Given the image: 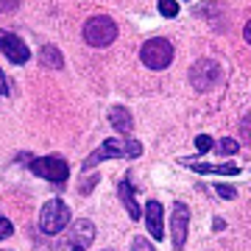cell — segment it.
Here are the masks:
<instances>
[{"mask_svg": "<svg viewBox=\"0 0 251 251\" xmlns=\"http://www.w3.org/2000/svg\"><path fill=\"white\" fill-rule=\"evenodd\" d=\"M162 218H165L162 204L159 201H148V204H145V224H148V232H151L153 240H162V237H165V224H162Z\"/></svg>", "mask_w": 251, "mask_h": 251, "instance_id": "30bf717a", "label": "cell"}, {"mask_svg": "<svg viewBox=\"0 0 251 251\" xmlns=\"http://www.w3.org/2000/svg\"><path fill=\"white\" fill-rule=\"evenodd\" d=\"M0 95H9V81H6L3 73H0Z\"/></svg>", "mask_w": 251, "mask_h": 251, "instance_id": "cb8c5ba5", "label": "cell"}, {"mask_svg": "<svg viewBox=\"0 0 251 251\" xmlns=\"http://www.w3.org/2000/svg\"><path fill=\"white\" fill-rule=\"evenodd\" d=\"M95 181H98V176H90V179H87V181H81V193H84V196H87V193H90V190H92V184H95Z\"/></svg>", "mask_w": 251, "mask_h": 251, "instance_id": "603a6c76", "label": "cell"}, {"mask_svg": "<svg viewBox=\"0 0 251 251\" xmlns=\"http://www.w3.org/2000/svg\"><path fill=\"white\" fill-rule=\"evenodd\" d=\"M131 251H153V243H148L145 237H134V243H131Z\"/></svg>", "mask_w": 251, "mask_h": 251, "instance_id": "44dd1931", "label": "cell"}, {"mask_svg": "<svg viewBox=\"0 0 251 251\" xmlns=\"http://www.w3.org/2000/svg\"><path fill=\"white\" fill-rule=\"evenodd\" d=\"M140 59H143V64L148 70H165L173 62V45L168 39H162V36H153V39H148L140 48Z\"/></svg>", "mask_w": 251, "mask_h": 251, "instance_id": "7a4b0ae2", "label": "cell"}, {"mask_svg": "<svg viewBox=\"0 0 251 251\" xmlns=\"http://www.w3.org/2000/svg\"><path fill=\"white\" fill-rule=\"evenodd\" d=\"M109 123L115 131H120L123 137L131 134V128H134V120H131V112L126 106H112L109 109Z\"/></svg>", "mask_w": 251, "mask_h": 251, "instance_id": "7c38bea8", "label": "cell"}, {"mask_svg": "<svg viewBox=\"0 0 251 251\" xmlns=\"http://www.w3.org/2000/svg\"><path fill=\"white\" fill-rule=\"evenodd\" d=\"M187 229H190V209L187 204L176 201L173 204V215H171V240H173V251H181L187 243Z\"/></svg>", "mask_w": 251, "mask_h": 251, "instance_id": "8992f818", "label": "cell"}, {"mask_svg": "<svg viewBox=\"0 0 251 251\" xmlns=\"http://www.w3.org/2000/svg\"><path fill=\"white\" fill-rule=\"evenodd\" d=\"M14 234V224H11L9 218H0V240H6Z\"/></svg>", "mask_w": 251, "mask_h": 251, "instance_id": "ffe728a7", "label": "cell"}, {"mask_svg": "<svg viewBox=\"0 0 251 251\" xmlns=\"http://www.w3.org/2000/svg\"><path fill=\"white\" fill-rule=\"evenodd\" d=\"M240 140L246 145H251V115L243 117V123H240Z\"/></svg>", "mask_w": 251, "mask_h": 251, "instance_id": "ac0fdd59", "label": "cell"}, {"mask_svg": "<svg viewBox=\"0 0 251 251\" xmlns=\"http://www.w3.org/2000/svg\"><path fill=\"white\" fill-rule=\"evenodd\" d=\"M31 173L53 184H64L70 176V165L59 156H39V159H31Z\"/></svg>", "mask_w": 251, "mask_h": 251, "instance_id": "277c9868", "label": "cell"}, {"mask_svg": "<svg viewBox=\"0 0 251 251\" xmlns=\"http://www.w3.org/2000/svg\"><path fill=\"white\" fill-rule=\"evenodd\" d=\"M120 156H126V143H120L117 137H109V140H103V143L95 148V151L84 159V171H92L95 165H100V162L106 159H120Z\"/></svg>", "mask_w": 251, "mask_h": 251, "instance_id": "52a82bcc", "label": "cell"}, {"mask_svg": "<svg viewBox=\"0 0 251 251\" xmlns=\"http://www.w3.org/2000/svg\"><path fill=\"white\" fill-rule=\"evenodd\" d=\"M117 196H120V201H123L126 212H128V218H131V221H140L143 209H140V204H137L134 190H131V181H128V179H123L120 184H117Z\"/></svg>", "mask_w": 251, "mask_h": 251, "instance_id": "8fae6325", "label": "cell"}, {"mask_svg": "<svg viewBox=\"0 0 251 251\" xmlns=\"http://www.w3.org/2000/svg\"><path fill=\"white\" fill-rule=\"evenodd\" d=\"M218 78H221V64H218L215 59H198V62L190 67V84H193L198 92H206L209 87H215Z\"/></svg>", "mask_w": 251, "mask_h": 251, "instance_id": "5b68a950", "label": "cell"}, {"mask_svg": "<svg viewBox=\"0 0 251 251\" xmlns=\"http://www.w3.org/2000/svg\"><path fill=\"white\" fill-rule=\"evenodd\" d=\"M243 39H246V42L251 45V20L246 23V28H243Z\"/></svg>", "mask_w": 251, "mask_h": 251, "instance_id": "d4e9b609", "label": "cell"}, {"mask_svg": "<svg viewBox=\"0 0 251 251\" xmlns=\"http://www.w3.org/2000/svg\"><path fill=\"white\" fill-rule=\"evenodd\" d=\"M73 221L70 209L64 204L62 198H50L45 206H42V212H39V229L45 234H59L64 226Z\"/></svg>", "mask_w": 251, "mask_h": 251, "instance_id": "3957f363", "label": "cell"}, {"mask_svg": "<svg viewBox=\"0 0 251 251\" xmlns=\"http://www.w3.org/2000/svg\"><path fill=\"white\" fill-rule=\"evenodd\" d=\"M39 64H42V67H50V70H62V67H64L62 50L53 48V45H45L42 50H39Z\"/></svg>", "mask_w": 251, "mask_h": 251, "instance_id": "4fadbf2b", "label": "cell"}, {"mask_svg": "<svg viewBox=\"0 0 251 251\" xmlns=\"http://www.w3.org/2000/svg\"><path fill=\"white\" fill-rule=\"evenodd\" d=\"M17 6H20V0H0V11H3V14L17 11Z\"/></svg>", "mask_w": 251, "mask_h": 251, "instance_id": "7402d4cb", "label": "cell"}, {"mask_svg": "<svg viewBox=\"0 0 251 251\" xmlns=\"http://www.w3.org/2000/svg\"><path fill=\"white\" fill-rule=\"evenodd\" d=\"M73 251H84V246H73Z\"/></svg>", "mask_w": 251, "mask_h": 251, "instance_id": "484cf974", "label": "cell"}, {"mask_svg": "<svg viewBox=\"0 0 251 251\" xmlns=\"http://www.w3.org/2000/svg\"><path fill=\"white\" fill-rule=\"evenodd\" d=\"M117 39V23L106 14H95L84 23V42L92 48H109Z\"/></svg>", "mask_w": 251, "mask_h": 251, "instance_id": "6da1fadb", "label": "cell"}, {"mask_svg": "<svg viewBox=\"0 0 251 251\" xmlns=\"http://www.w3.org/2000/svg\"><path fill=\"white\" fill-rule=\"evenodd\" d=\"M218 148H221V153H224V156H232V153H237V148H240V143H237L234 137H224V140L218 143Z\"/></svg>", "mask_w": 251, "mask_h": 251, "instance_id": "5bb4252c", "label": "cell"}, {"mask_svg": "<svg viewBox=\"0 0 251 251\" xmlns=\"http://www.w3.org/2000/svg\"><path fill=\"white\" fill-rule=\"evenodd\" d=\"M181 165H187L190 171L201 173V176H237L240 168L234 162H224V165H212V162H187L181 159Z\"/></svg>", "mask_w": 251, "mask_h": 251, "instance_id": "9c48e42d", "label": "cell"}, {"mask_svg": "<svg viewBox=\"0 0 251 251\" xmlns=\"http://www.w3.org/2000/svg\"><path fill=\"white\" fill-rule=\"evenodd\" d=\"M159 14L162 17H176L179 14V3L176 0H159Z\"/></svg>", "mask_w": 251, "mask_h": 251, "instance_id": "9a60e30c", "label": "cell"}, {"mask_svg": "<svg viewBox=\"0 0 251 251\" xmlns=\"http://www.w3.org/2000/svg\"><path fill=\"white\" fill-rule=\"evenodd\" d=\"M215 193L221 198H226V201H232V198H237V190L232 187V184H215Z\"/></svg>", "mask_w": 251, "mask_h": 251, "instance_id": "d6986e66", "label": "cell"}, {"mask_svg": "<svg viewBox=\"0 0 251 251\" xmlns=\"http://www.w3.org/2000/svg\"><path fill=\"white\" fill-rule=\"evenodd\" d=\"M143 156V143L140 140H126V159H137Z\"/></svg>", "mask_w": 251, "mask_h": 251, "instance_id": "2e32d148", "label": "cell"}, {"mask_svg": "<svg viewBox=\"0 0 251 251\" xmlns=\"http://www.w3.org/2000/svg\"><path fill=\"white\" fill-rule=\"evenodd\" d=\"M0 50H3V56H6L11 64H25L28 59H31V50H28L25 42H23L17 34L3 31V28H0Z\"/></svg>", "mask_w": 251, "mask_h": 251, "instance_id": "ba28073f", "label": "cell"}, {"mask_svg": "<svg viewBox=\"0 0 251 251\" xmlns=\"http://www.w3.org/2000/svg\"><path fill=\"white\" fill-rule=\"evenodd\" d=\"M212 145H215V143H212V137H209V134H198L196 137V148L201 153H209V151H212Z\"/></svg>", "mask_w": 251, "mask_h": 251, "instance_id": "e0dca14e", "label": "cell"}]
</instances>
